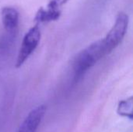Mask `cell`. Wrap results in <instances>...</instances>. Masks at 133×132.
Returning a JSON list of instances; mask_svg holds the SVG:
<instances>
[{"label": "cell", "mask_w": 133, "mask_h": 132, "mask_svg": "<svg viewBox=\"0 0 133 132\" xmlns=\"http://www.w3.org/2000/svg\"><path fill=\"white\" fill-rule=\"evenodd\" d=\"M106 55L101 40L93 43L83 50L76 56L74 62L75 80L80 79L90 68Z\"/></svg>", "instance_id": "1"}, {"label": "cell", "mask_w": 133, "mask_h": 132, "mask_svg": "<svg viewBox=\"0 0 133 132\" xmlns=\"http://www.w3.org/2000/svg\"><path fill=\"white\" fill-rule=\"evenodd\" d=\"M129 21V16L125 12H120L118 15L112 28L101 40L106 54H110L122 43L128 30Z\"/></svg>", "instance_id": "2"}, {"label": "cell", "mask_w": 133, "mask_h": 132, "mask_svg": "<svg viewBox=\"0 0 133 132\" xmlns=\"http://www.w3.org/2000/svg\"><path fill=\"white\" fill-rule=\"evenodd\" d=\"M41 40V30L38 26L30 28L25 34L17 56L16 68L21 67L35 51Z\"/></svg>", "instance_id": "3"}, {"label": "cell", "mask_w": 133, "mask_h": 132, "mask_svg": "<svg viewBox=\"0 0 133 132\" xmlns=\"http://www.w3.org/2000/svg\"><path fill=\"white\" fill-rule=\"evenodd\" d=\"M69 0H51L46 9L40 8L34 20L37 23H45L57 20L61 16V8Z\"/></svg>", "instance_id": "4"}, {"label": "cell", "mask_w": 133, "mask_h": 132, "mask_svg": "<svg viewBox=\"0 0 133 132\" xmlns=\"http://www.w3.org/2000/svg\"><path fill=\"white\" fill-rule=\"evenodd\" d=\"M46 110L45 105H39L33 109L24 119L18 132H36L45 115Z\"/></svg>", "instance_id": "5"}, {"label": "cell", "mask_w": 133, "mask_h": 132, "mask_svg": "<svg viewBox=\"0 0 133 132\" xmlns=\"http://www.w3.org/2000/svg\"><path fill=\"white\" fill-rule=\"evenodd\" d=\"M2 19L4 27L8 31H13L19 23V12L12 7H5L2 9Z\"/></svg>", "instance_id": "6"}, {"label": "cell", "mask_w": 133, "mask_h": 132, "mask_svg": "<svg viewBox=\"0 0 133 132\" xmlns=\"http://www.w3.org/2000/svg\"><path fill=\"white\" fill-rule=\"evenodd\" d=\"M132 97L131 96L127 100H124L119 102L117 112L120 116L128 117L130 120H132Z\"/></svg>", "instance_id": "7"}]
</instances>
